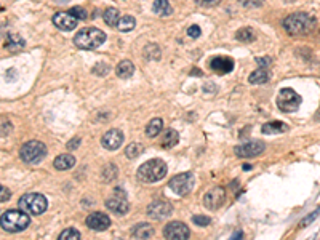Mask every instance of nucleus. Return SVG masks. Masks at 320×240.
<instances>
[{
	"label": "nucleus",
	"mask_w": 320,
	"mask_h": 240,
	"mask_svg": "<svg viewBox=\"0 0 320 240\" xmlns=\"http://www.w3.org/2000/svg\"><path fill=\"white\" fill-rule=\"evenodd\" d=\"M284 28L290 35H304L316 28V18L306 13H294L284 21Z\"/></svg>",
	"instance_id": "nucleus-1"
},
{
	"label": "nucleus",
	"mask_w": 320,
	"mask_h": 240,
	"mask_svg": "<svg viewBox=\"0 0 320 240\" xmlns=\"http://www.w3.org/2000/svg\"><path fill=\"white\" fill-rule=\"evenodd\" d=\"M166 174V164L162 159H152L143 164L136 171V176L143 183H157Z\"/></svg>",
	"instance_id": "nucleus-2"
},
{
	"label": "nucleus",
	"mask_w": 320,
	"mask_h": 240,
	"mask_svg": "<svg viewBox=\"0 0 320 240\" xmlns=\"http://www.w3.org/2000/svg\"><path fill=\"white\" fill-rule=\"evenodd\" d=\"M106 42V34L101 29L96 28H85L79 31L74 37L75 47H79L82 50H95L101 47Z\"/></svg>",
	"instance_id": "nucleus-3"
},
{
	"label": "nucleus",
	"mask_w": 320,
	"mask_h": 240,
	"mask_svg": "<svg viewBox=\"0 0 320 240\" xmlns=\"http://www.w3.org/2000/svg\"><path fill=\"white\" fill-rule=\"evenodd\" d=\"M31 218L26 211L23 210H8L5 211L2 218H0V226L2 229L6 232H11V234H16V232H21L29 226Z\"/></svg>",
	"instance_id": "nucleus-4"
},
{
	"label": "nucleus",
	"mask_w": 320,
	"mask_h": 240,
	"mask_svg": "<svg viewBox=\"0 0 320 240\" xmlns=\"http://www.w3.org/2000/svg\"><path fill=\"white\" fill-rule=\"evenodd\" d=\"M18 206H19V210L26 211L28 215L37 216V215L45 213V210H47V206H48V202L42 194L32 192V194H24V196L18 200Z\"/></svg>",
	"instance_id": "nucleus-5"
},
{
	"label": "nucleus",
	"mask_w": 320,
	"mask_h": 240,
	"mask_svg": "<svg viewBox=\"0 0 320 240\" xmlns=\"http://www.w3.org/2000/svg\"><path fill=\"white\" fill-rule=\"evenodd\" d=\"M47 155V146L40 141H28L19 151V157L26 164H40Z\"/></svg>",
	"instance_id": "nucleus-6"
},
{
	"label": "nucleus",
	"mask_w": 320,
	"mask_h": 240,
	"mask_svg": "<svg viewBox=\"0 0 320 240\" xmlns=\"http://www.w3.org/2000/svg\"><path fill=\"white\" fill-rule=\"evenodd\" d=\"M301 106V96L291 88H284L277 96V107L282 112H294Z\"/></svg>",
	"instance_id": "nucleus-7"
},
{
	"label": "nucleus",
	"mask_w": 320,
	"mask_h": 240,
	"mask_svg": "<svg viewBox=\"0 0 320 240\" xmlns=\"http://www.w3.org/2000/svg\"><path fill=\"white\" fill-rule=\"evenodd\" d=\"M194 181L195 179L192 173H181L170 179L168 187L175 194H178V196H188L192 191V187H194Z\"/></svg>",
	"instance_id": "nucleus-8"
},
{
	"label": "nucleus",
	"mask_w": 320,
	"mask_h": 240,
	"mask_svg": "<svg viewBox=\"0 0 320 240\" xmlns=\"http://www.w3.org/2000/svg\"><path fill=\"white\" fill-rule=\"evenodd\" d=\"M106 206L112 213H115V215H119V216L125 215L128 208H130V204H128V200H127L125 191L122 189V187H115L114 194L106 200Z\"/></svg>",
	"instance_id": "nucleus-9"
},
{
	"label": "nucleus",
	"mask_w": 320,
	"mask_h": 240,
	"mask_svg": "<svg viewBox=\"0 0 320 240\" xmlns=\"http://www.w3.org/2000/svg\"><path fill=\"white\" fill-rule=\"evenodd\" d=\"M224 200H226V191H224V187L216 186L205 194L203 205H205V208H208V210H218L224 204Z\"/></svg>",
	"instance_id": "nucleus-10"
},
{
	"label": "nucleus",
	"mask_w": 320,
	"mask_h": 240,
	"mask_svg": "<svg viewBox=\"0 0 320 240\" xmlns=\"http://www.w3.org/2000/svg\"><path fill=\"white\" fill-rule=\"evenodd\" d=\"M173 213V205L166 200H154V202L147 206V215H149L152 219H165L168 218Z\"/></svg>",
	"instance_id": "nucleus-11"
},
{
	"label": "nucleus",
	"mask_w": 320,
	"mask_h": 240,
	"mask_svg": "<svg viewBox=\"0 0 320 240\" xmlns=\"http://www.w3.org/2000/svg\"><path fill=\"white\" fill-rule=\"evenodd\" d=\"M163 236L165 239H171V240H184L191 236V231L186 224L179 223V221H173L165 226Z\"/></svg>",
	"instance_id": "nucleus-12"
},
{
	"label": "nucleus",
	"mask_w": 320,
	"mask_h": 240,
	"mask_svg": "<svg viewBox=\"0 0 320 240\" xmlns=\"http://www.w3.org/2000/svg\"><path fill=\"white\" fill-rule=\"evenodd\" d=\"M264 144H262L261 141H250V142H245V144L242 146H237L235 147V155L240 159H250V157H256V155H259L262 151H264Z\"/></svg>",
	"instance_id": "nucleus-13"
},
{
	"label": "nucleus",
	"mask_w": 320,
	"mask_h": 240,
	"mask_svg": "<svg viewBox=\"0 0 320 240\" xmlns=\"http://www.w3.org/2000/svg\"><path fill=\"white\" fill-rule=\"evenodd\" d=\"M85 224L88 226L92 231H106L109 226H111V219L106 215V213H101V211H96V213H90L87 216V221Z\"/></svg>",
	"instance_id": "nucleus-14"
},
{
	"label": "nucleus",
	"mask_w": 320,
	"mask_h": 240,
	"mask_svg": "<svg viewBox=\"0 0 320 240\" xmlns=\"http://www.w3.org/2000/svg\"><path fill=\"white\" fill-rule=\"evenodd\" d=\"M77 23H79V19L70 11H60L53 16V24L61 31H72L77 28Z\"/></svg>",
	"instance_id": "nucleus-15"
},
{
	"label": "nucleus",
	"mask_w": 320,
	"mask_h": 240,
	"mask_svg": "<svg viewBox=\"0 0 320 240\" xmlns=\"http://www.w3.org/2000/svg\"><path fill=\"white\" fill-rule=\"evenodd\" d=\"M124 139H125L124 133L117 128H112L107 133H104V136L101 138V144L106 149H109V151H115V149H119L122 146Z\"/></svg>",
	"instance_id": "nucleus-16"
},
{
	"label": "nucleus",
	"mask_w": 320,
	"mask_h": 240,
	"mask_svg": "<svg viewBox=\"0 0 320 240\" xmlns=\"http://www.w3.org/2000/svg\"><path fill=\"white\" fill-rule=\"evenodd\" d=\"M210 69L216 74H229L230 70L234 69V61L227 56H215L213 60L210 61Z\"/></svg>",
	"instance_id": "nucleus-17"
},
{
	"label": "nucleus",
	"mask_w": 320,
	"mask_h": 240,
	"mask_svg": "<svg viewBox=\"0 0 320 240\" xmlns=\"http://www.w3.org/2000/svg\"><path fill=\"white\" fill-rule=\"evenodd\" d=\"M53 165L56 170H61V171L70 170V168L75 165V159H74V155H70V154H61L55 159Z\"/></svg>",
	"instance_id": "nucleus-18"
},
{
	"label": "nucleus",
	"mask_w": 320,
	"mask_h": 240,
	"mask_svg": "<svg viewBox=\"0 0 320 240\" xmlns=\"http://www.w3.org/2000/svg\"><path fill=\"white\" fill-rule=\"evenodd\" d=\"M178 141H179L178 132H176V130L170 128V130H166L162 138H160V146H162L163 149H171L173 146L178 144Z\"/></svg>",
	"instance_id": "nucleus-19"
},
{
	"label": "nucleus",
	"mask_w": 320,
	"mask_h": 240,
	"mask_svg": "<svg viewBox=\"0 0 320 240\" xmlns=\"http://www.w3.org/2000/svg\"><path fill=\"white\" fill-rule=\"evenodd\" d=\"M261 132L264 135H277V133H285L288 132V125L284 122H267L262 125Z\"/></svg>",
	"instance_id": "nucleus-20"
},
{
	"label": "nucleus",
	"mask_w": 320,
	"mask_h": 240,
	"mask_svg": "<svg viewBox=\"0 0 320 240\" xmlns=\"http://www.w3.org/2000/svg\"><path fill=\"white\" fill-rule=\"evenodd\" d=\"M115 74H117V77H120V79H130L134 74V64L128 60L119 63L117 68H115Z\"/></svg>",
	"instance_id": "nucleus-21"
},
{
	"label": "nucleus",
	"mask_w": 320,
	"mask_h": 240,
	"mask_svg": "<svg viewBox=\"0 0 320 240\" xmlns=\"http://www.w3.org/2000/svg\"><path fill=\"white\" fill-rule=\"evenodd\" d=\"M152 11L159 16H168L173 13V8H171L168 0H154Z\"/></svg>",
	"instance_id": "nucleus-22"
},
{
	"label": "nucleus",
	"mask_w": 320,
	"mask_h": 240,
	"mask_svg": "<svg viewBox=\"0 0 320 240\" xmlns=\"http://www.w3.org/2000/svg\"><path fill=\"white\" fill-rule=\"evenodd\" d=\"M267 80H269V72L266 68L256 69L255 72H252L248 77V82L252 83V85H261V83H266Z\"/></svg>",
	"instance_id": "nucleus-23"
},
{
	"label": "nucleus",
	"mask_w": 320,
	"mask_h": 240,
	"mask_svg": "<svg viewBox=\"0 0 320 240\" xmlns=\"http://www.w3.org/2000/svg\"><path fill=\"white\" fill-rule=\"evenodd\" d=\"M131 236L134 239H149V237L154 236V229L151 228L149 224L141 223V224L134 226V228L131 229Z\"/></svg>",
	"instance_id": "nucleus-24"
},
{
	"label": "nucleus",
	"mask_w": 320,
	"mask_h": 240,
	"mask_svg": "<svg viewBox=\"0 0 320 240\" xmlns=\"http://www.w3.org/2000/svg\"><path fill=\"white\" fill-rule=\"evenodd\" d=\"M24 38L23 37H19L18 34H8L6 35V40H5V47L11 50V51H16V50H21L24 48Z\"/></svg>",
	"instance_id": "nucleus-25"
},
{
	"label": "nucleus",
	"mask_w": 320,
	"mask_h": 240,
	"mask_svg": "<svg viewBox=\"0 0 320 240\" xmlns=\"http://www.w3.org/2000/svg\"><path fill=\"white\" fill-rule=\"evenodd\" d=\"M162 128H163V120L162 119H159V117L152 119L146 127V135L149 136V138H156V136L160 135V132H162Z\"/></svg>",
	"instance_id": "nucleus-26"
},
{
	"label": "nucleus",
	"mask_w": 320,
	"mask_h": 240,
	"mask_svg": "<svg viewBox=\"0 0 320 240\" xmlns=\"http://www.w3.org/2000/svg\"><path fill=\"white\" fill-rule=\"evenodd\" d=\"M119 18H120V13L117 8H114V6H109V8H106L104 13H102V19H104V23L107 26H117Z\"/></svg>",
	"instance_id": "nucleus-27"
},
{
	"label": "nucleus",
	"mask_w": 320,
	"mask_h": 240,
	"mask_svg": "<svg viewBox=\"0 0 320 240\" xmlns=\"http://www.w3.org/2000/svg\"><path fill=\"white\" fill-rule=\"evenodd\" d=\"M134 26H136V19H134L133 16L125 15V16L119 18V23H117L119 31H122V32H130V31L134 29Z\"/></svg>",
	"instance_id": "nucleus-28"
},
{
	"label": "nucleus",
	"mask_w": 320,
	"mask_h": 240,
	"mask_svg": "<svg viewBox=\"0 0 320 240\" xmlns=\"http://www.w3.org/2000/svg\"><path fill=\"white\" fill-rule=\"evenodd\" d=\"M235 38L239 42H243V43H248V42H253L255 38H256V34H255V31L252 28H242L237 31V34H235Z\"/></svg>",
	"instance_id": "nucleus-29"
},
{
	"label": "nucleus",
	"mask_w": 320,
	"mask_h": 240,
	"mask_svg": "<svg viewBox=\"0 0 320 240\" xmlns=\"http://www.w3.org/2000/svg\"><path fill=\"white\" fill-rule=\"evenodd\" d=\"M143 152H144V147L143 144H139V142H131V144H128L125 149V155L128 159H136Z\"/></svg>",
	"instance_id": "nucleus-30"
},
{
	"label": "nucleus",
	"mask_w": 320,
	"mask_h": 240,
	"mask_svg": "<svg viewBox=\"0 0 320 240\" xmlns=\"http://www.w3.org/2000/svg\"><path fill=\"white\" fill-rule=\"evenodd\" d=\"M144 56L147 58V60H152V61H157L160 60V48L157 47V45H146V48H144Z\"/></svg>",
	"instance_id": "nucleus-31"
},
{
	"label": "nucleus",
	"mask_w": 320,
	"mask_h": 240,
	"mask_svg": "<svg viewBox=\"0 0 320 240\" xmlns=\"http://www.w3.org/2000/svg\"><path fill=\"white\" fill-rule=\"evenodd\" d=\"M117 174H119V171H117V168H115V165L109 164V165L104 167V170H102V179L112 181V179L117 178Z\"/></svg>",
	"instance_id": "nucleus-32"
},
{
	"label": "nucleus",
	"mask_w": 320,
	"mask_h": 240,
	"mask_svg": "<svg viewBox=\"0 0 320 240\" xmlns=\"http://www.w3.org/2000/svg\"><path fill=\"white\" fill-rule=\"evenodd\" d=\"M80 239V232L70 228V229H64L60 234V240H79Z\"/></svg>",
	"instance_id": "nucleus-33"
},
{
	"label": "nucleus",
	"mask_w": 320,
	"mask_h": 240,
	"mask_svg": "<svg viewBox=\"0 0 320 240\" xmlns=\"http://www.w3.org/2000/svg\"><path fill=\"white\" fill-rule=\"evenodd\" d=\"M319 215H320V208H317L316 211H312L309 216H306V218L303 219V221L299 223V226H301V228H306V226H309V224L314 221V219H316V218L319 216Z\"/></svg>",
	"instance_id": "nucleus-34"
},
{
	"label": "nucleus",
	"mask_w": 320,
	"mask_h": 240,
	"mask_svg": "<svg viewBox=\"0 0 320 240\" xmlns=\"http://www.w3.org/2000/svg\"><path fill=\"white\" fill-rule=\"evenodd\" d=\"M264 3V0H240V5H243L245 8H258Z\"/></svg>",
	"instance_id": "nucleus-35"
},
{
	"label": "nucleus",
	"mask_w": 320,
	"mask_h": 240,
	"mask_svg": "<svg viewBox=\"0 0 320 240\" xmlns=\"http://www.w3.org/2000/svg\"><path fill=\"white\" fill-rule=\"evenodd\" d=\"M70 13H72L77 19L87 18V11H85V8H82V6H74V8H70Z\"/></svg>",
	"instance_id": "nucleus-36"
},
{
	"label": "nucleus",
	"mask_w": 320,
	"mask_h": 240,
	"mask_svg": "<svg viewBox=\"0 0 320 240\" xmlns=\"http://www.w3.org/2000/svg\"><path fill=\"white\" fill-rule=\"evenodd\" d=\"M10 197H11V192L8 187L0 184V202H8Z\"/></svg>",
	"instance_id": "nucleus-37"
},
{
	"label": "nucleus",
	"mask_w": 320,
	"mask_h": 240,
	"mask_svg": "<svg viewBox=\"0 0 320 240\" xmlns=\"http://www.w3.org/2000/svg\"><path fill=\"white\" fill-rule=\"evenodd\" d=\"M192 221H194L197 226H202V228H203V226H208V224L211 223V219H210L208 216H202V215H198V216H194V218H192Z\"/></svg>",
	"instance_id": "nucleus-38"
},
{
	"label": "nucleus",
	"mask_w": 320,
	"mask_h": 240,
	"mask_svg": "<svg viewBox=\"0 0 320 240\" xmlns=\"http://www.w3.org/2000/svg\"><path fill=\"white\" fill-rule=\"evenodd\" d=\"M93 72L98 74V75H106L109 72V66L107 64H96L93 68Z\"/></svg>",
	"instance_id": "nucleus-39"
},
{
	"label": "nucleus",
	"mask_w": 320,
	"mask_h": 240,
	"mask_svg": "<svg viewBox=\"0 0 320 240\" xmlns=\"http://www.w3.org/2000/svg\"><path fill=\"white\" fill-rule=\"evenodd\" d=\"M80 136H75V138H72L69 142H67V149L69 151H75V149H79V146H80Z\"/></svg>",
	"instance_id": "nucleus-40"
},
{
	"label": "nucleus",
	"mask_w": 320,
	"mask_h": 240,
	"mask_svg": "<svg viewBox=\"0 0 320 240\" xmlns=\"http://www.w3.org/2000/svg\"><path fill=\"white\" fill-rule=\"evenodd\" d=\"M188 35L192 37V38H197V37H200V28L198 26H191V28L188 29Z\"/></svg>",
	"instance_id": "nucleus-41"
},
{
	"label": "nucleus",
	"mask_w": 320,
	"mask_h": 240,
	"mask_svg": "<svg viewBox=\"0 0 320 240\" xmlns=\"http://www.w3.org/2000/svg\"><path fill=\"white\" fill-rule=\"evenodd\" d=\"M220 2H221V0H197V3L200 6H215Z\"/></svg>",
	"instance_id": "nucleus-42"
},
{
	"label": "nucleus",
	"mask_w": 320,
	"mask_h": 240,
	"mask_svg": "<svg viewBox=\"0 0 320 240\" xmlns=\"http://www.w3.org/2000/svg\"><path fill=\"white\" fill-rule=\"evenodd\" d=\"M256 63L259 64L261 68H266V66H269V64H271V58H258V60H256Z\"/></svg>",
	"instance_id": "nucleus-43"
},
{
	"label": "nucleus",
	"mask_w": 320,
	"mask_h": 240,
	"mask_svg": "<svg viewBox=\"0 0 320 240\" xmlns=\"http://www.w3.org/2000/svg\"><path fill=\"white\" fill-rule=\"evenodd\" d=\"M192 75H202V70L200 69H198V70L194 69V70H192Z\"/></svg>",
	"instance_id": "nucleus-44"
},
{
	"label": "nucleus",
	"mask_w": 320,
	"mask_h": 240,
	"mask_svg": "<svg viewBox=\"0 0 320 240\" xmlns=\"http://www.w3.org/2000/svg\"><path fill=\"white\" fill-rule=\"evenodd\" d=\"M285 3H291V2H296V0H284Z\"/></svg>",
	"instance_id": "nucleus-45"
},
{
	"label": "nucleus",
	"mask_w": 320,
	"mask_h": 240,
	"mask_svg": "<svg viewBox=\"0 0 320 240\" xmlns=\"http://www.w3.org/2000/svg\"><path fill=\"white\" fill-rule=\"evenodd\" d=\"M0 10H2V6H0Z\"/></svg>",
	"instance_id": "nucleus-46"
}]
</instances>
